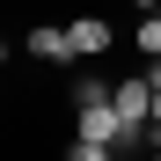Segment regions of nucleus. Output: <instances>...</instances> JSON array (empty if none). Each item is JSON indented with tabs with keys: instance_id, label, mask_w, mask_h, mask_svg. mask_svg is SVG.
Returning <instances> with one entry per match:
<instances>
[{
	"instance_id": "1",
	"label": "nucleus",
	"mask_w": 161,
	"mask_h": 161,
	"mask_svg": "<svg viewBox=\"0 0 161 161\" xmlns=\"http://www.w3.org/2000/svg\"><path fill=\"white\" fill-rule=\"evenodd\" d=\"M66 37H73V51H80V59H95V51H110V44H117L110 15H73V22H66Z\"/></svg>"
},
{
	"instance_id": "2",
	"label": "nucleus",
	"mask_w": 161,
	"mask_h": 161,
	"mask_svg": "<svg viewBox=\"0 0 161 161\" xmlns=\"http://www.w3.org/2000/svg\"><path fill=\"white\" fill-rule=\"evenodd\" d=\"M30 59H44V66H66V59H80V51H73V37L59 30V22H37V30H30Z\"/></svg>"
},
{
	"instance_id": "8",
	"label": "nucleus",
	"mask_w": 161,
	"mask_h": 161,
	"mask_svg": "<svg viewBox=\"0 0 161 161\" xmlns=\"http://www.w3.org/2000/svg\"><path fill=\"white\" fill-rule=\"evenodd\" d=\"M154 15H161V8H154Z\"/></svg>"
},
{
	"instance_id": "6",
	"label": "nucleus",
	"mask_w": 161,
	"mask_h": 161,
	"mask_svg": "<svg viewBox=\"0 0 161 161\" xmlns=\"http://www.w3.org/2000/svg\"><path fill=\"white\" fill-rule=\"evenodd\" d=\"M154 132H161V88H154Z\"/></svg>"
},
{
	"instance_id": "7",
	"label": "nucleus",
	"mask_w": 161,
	"mask_h": 161,
	"mask_svg": "<svg viewBox=\"0 0 161 161\" xmlns=\"http://www.w3.org/2000/svg\"><path fill=\"white\" fill-rule=\"evenodd\" d=\"M154 161H161V147H154Z\"/></svg>"
},
{
	"instance_id": "4",
	"label": "nucleus",
	"mask_w": 161,
	"mask_h": 161,
	"mask_svg": "<svg viewBox=\"0 0 161 161\" xmlns=\"http://www.w3.org/2000/svg\"><path fill=\"white\" fill-rule=\"evenodd\" d=\"M139 51L161 59V15H139Z\"/></svg>"
},
{
	"instance_id": "3",
	"label": "nucleus",
	"mask_w": 161,
	"mask_h": 161,
	"mask_svg": "<svg viewBox=\"0 0 161 161\" xmlns=\"http://www.w3.org/2000/svg\"><path fill=\"white\" fill-rule=\"evenodd\" d=\"M66 161H117V147H103V139H73Z\"/></svg>"
},
{
	"instance_id": "5",
	"label": "nucleus",
	"mask_w": 161,
	"mask_h": 161,
	"mask_svg": "<svg viewBox=\"0 0 161 161\" xmlns=\"http://www.w3.org/2000/svg\"><path fill=\"white\" fill-rule=\"evenodd\" d=\"M132 8H139V15H154V8H161V0H132Z\"/></svg>"
}]
</instances>
